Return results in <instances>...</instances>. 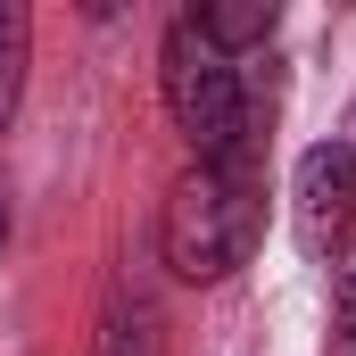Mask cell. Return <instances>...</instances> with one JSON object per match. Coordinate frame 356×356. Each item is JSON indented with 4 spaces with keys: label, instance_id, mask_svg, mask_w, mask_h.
Segmentation results:
<instances>
[{
    "label": "cell",
    "instance_id": "obj_1",
    "mask_svg": "<svg viewBox=\"0 0 356 356\" xmlns=\"http://www.w3.org/2000/svg\"><path fill=\"white\" fill-rule=\"evenodd\" d=\"M266 241V175L257 158H216V166H191L166 199V224H158V249L182 282H224L257 257Z\"/></svg>",
    "mask_w": 356,
    "mask_h": 356
},
{
    "label": "cell",
    "instance_id": "obj_2",
    "mask_svg": "<svg viewBox=\"0 0 356 356\" xmlns=\"http://www.w3.org/2000/svg\"><path fill=\"white\" fill-rule=\"evenodd\" d=\"M166 108H175L182 141L199 149V166H216V158H257L249 83H241V67H232L191 17H175V33H166Z\"/></svg>",
    "mask_w": 356,
    "mask_h": 356
},
{
    "label": "cell",
    "instance_id": "obj_3",
    "mask_svg": "<svg viewBox=\"0 0 356 356\" xmlns=\"http://www.w3.org/2000/svg\"><path fill=\"white\" fill-rule=\"evenodd\" d=\"M290 216H298L307 257H340V249L356 241V158H348V141H340V133H332V141H315V149L298 158Z\"/></svg>",
    "mask_w": 356,
    "mask_h": 356
},
{
    "label": "cell",
    "instance_id": "obj_4",
    "mask_svg": "<svg viewBox=\"0 0 356 356\" xmlns=\"http://www.w3.org/2000/svg\"><path fill=\"white\" fill-rule=\"evenodd\" d=\"M191 25L232 58V50H249V42H266L273 25H282V8L273 0H207V8H191Z\"/></svg>",
    "mask_w": 356,
    "mask_h": 356
},
{
    "label": "cell",
    "instance_id": "obj_5",
    "mask_svg": "<svg viewBox=\"0 0 356 356\" xmlns=\"http://www.w3.org/2000/svg\"><path fill=\"white\" fill-rule=\"evenodd\" d=\"M91 356H166V323H158V307H149V298H116V307L99 315Z\"/></svg>",
    "mask_w": 356,
    "mask_h": 356
},
{
    "label": "cell",
    "instance_id": "obj_6",
    "mask_svg": "<svg viewBox=\"0 0 356 356\" xmlns=\"http://www.w3.org/2000/svg\"><path fill=\"white\" fill-rule=\"evenodd\" d=\"M25 58H33V8H25V0H0V133L17 124V99H25Z\"/></svg>",
    "mask_w": 356,
    "mask_h": 356
},
{
    "label": "cell",
    "instance_id": "obj_7",
    "mask_svg": "<svg viewBox=\"0 0 356 356\" xmlns=\"http://www.w3.org/2000/svg\"><path fill=\"white\" fill-rule=\"evenodd\" d=\"M332 340H340V348L356 340V241L332 257Z\"/></svg>",
    "mask_w": 356,
    "mask_h": 356
},
{
    "label": "cell",
    "instance_id": "obj_8",
    "mask_svg": "<svg viewBox=\"0 0 356 356\" xmlns=\"http://www.w3.org/2000/svg\"><path fill=\"white\" fill-rule=\"evenodd\" d=\"M340 141H348V158H356V116H348V133H340Z\"/></svg>",
    "mask_w": 356,
    "mask_h": 356
},
{
    "label": "cell",
    "instance_id": "obj_9",
    "mask_svg": "<svg viewBox=\"0 0 356 356\" xmlns=\"http://www.w3.org/2000/svg\"><path fill=\"white\" fill-rule=\"evenodd\" d=\"M0 249H8V207H0Z\"/></svg>",
    "mask_w": 356,
    "mask_h": 356
}]
</instances>
